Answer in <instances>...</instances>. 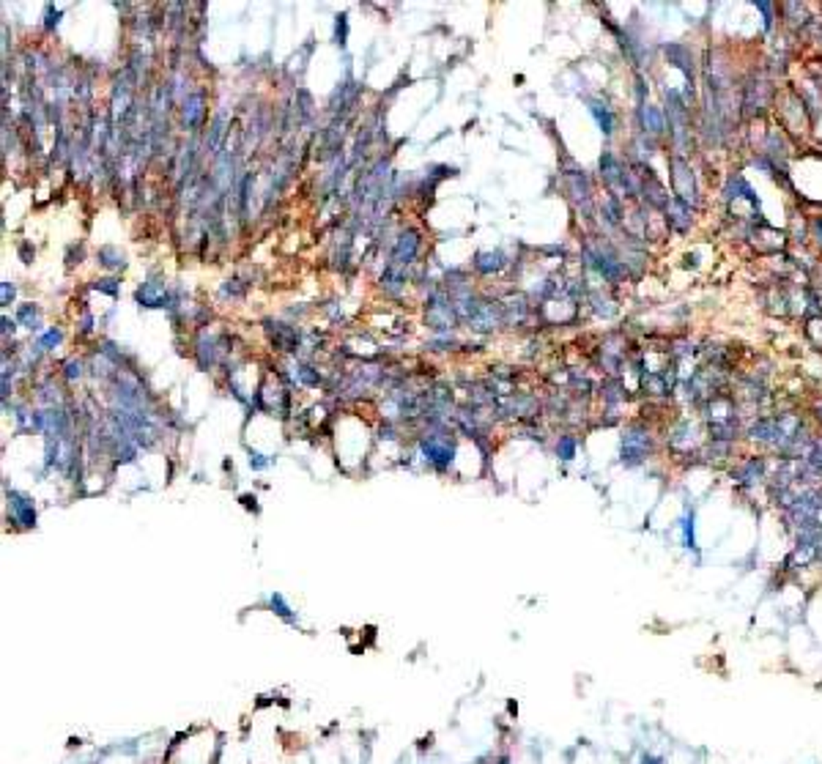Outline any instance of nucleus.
I'll return each instance as SVG.
<instances>
[{
  "label": "nucleus",
  "instance_id": "20e7f679",
  "mask_svg": "<svg viewBox=\"0 0 822 764\" xmlns=\"http://www.w3.org/2000/svg\"><path fill=\"white\" fill-rule=\"evenodd\" d=\"M641 126L650 135H663L666 132V115L653 107V105H641Z\"/></svg>",
  "mask_w": 822,
  "mask_h": 764
},
{
  "label": "nucleus",
  "instance_id": "f03ea898",
  "mask_svg": "<svg viewBox=\"0 0 822 764\" xmlns=\"http://www.w3.org/2000/svg\"><path fill=\"white\" fill-rule=\"evenodd\" d=\"M647 455H650V433L641 425H631L622 436V463L639 466Z\"/></svg>",
  "mask_w": 822,
  "mask_h": 764
},
{
  "label": "nucleus",
  "instance_id": "39448f33",
  "mask_svg": "<svg viewBox=\"0 0 822 764\" xmlns=\"http://www.w3.org/2000/svg\"><path fill=\"white\" fill-rule=\"evenodd\" d=\"M666 55H669V64L677 66V68H683L685 77L691 80V74H693V64H691V52H688V47H683V44L666 47Z\"/></svg>",
  "mask_w": 822,
  "mask_h": 764
},
{
  "label": "nucleus",
  "instance_id": "f257e3e1",
  "mask_svg": "<svg viewBox=\"0 0 822 764\" xmlns=\"http://www.w3.org/2000/svg\"><path fill=\"white\" fill-rule=\"evenodd\" d=\"M672 167V189H674V201L696 208L699 205V192H696V181H693V170L683 157H672L669 162Z\"/></svg>",
  "mask_w": 822,
  "mask_h": 764
},
{
  "label": "nucleus",
  "instance_id": "1a4fd4ad",
  "mask_svg": "<svg viewBox=\"0 0 822 764\" xmlns=\"http://www.w3.org/2000/svg\"><path fill=\"white\" fill-rule=\"evenodd\" d=\"M641 764H663V759H658V756H644Z\"/></svg>",
  "mask_w": 822,
  "mask_h": 764
},
{
  "label": "nucleus",
  "instance_id": "0eeeda50",
  "mask_svg": "<svg viewBox=\"0 0 822 764\" xmlns=\"http://www.w3.org/2000/svg\"><path fill=\"white\" fill-rule=\"evenodd\" d=\"M595 118H597V124H600V129H603V135H612V126H614V121H612V113L606 110V105L600 107V105H595L592 107Z\"/></svg>",
  "mask_w": 822,
  "mask_h": 764
},
{
  "label": "nucleus",
  "instance_id": "6e6552de",
  "mask_svg": "<svg viewBox=\"0 0 822 764\" xmlns=\"http://www.w3.org/2000/svg\"><path fill=\"white\" fill-rule=\"evenodd\" d=\"M556 450L565 455V460H571V458H573V441H571V438H565V441H562Z\"/></svg>",
  "mask_w": 822,
  "mask_h": 764
},
{
  "label": "nucleus",
  "instance_id": "423d86ee",
  "mask_svg": "<svg viewBox=\"0 0 822 764\" xmlns=\"http://www.w3.org/2000/svg\"><path fill=\"white\" fill-rule=\"evenodd\" d=\"M762 474H765V460H762V458H751V460L737 472V479H740V482H756V479H762Z\"/></svg>",
  "mask_w": 822,
  "mask_h": 764
},
{
  "label": "nucleus",
  "instance_id": "7ed1b4c3",
  "mask_svg": "<svg viewBox=\"0 0 822 764\" xmlns=\"http://www.w3.org/2000/svg\"><path fill=\"white\" fill-rule=\"evenodd\" d=\"M743 107L749 115H759L768 107V83L765 80H751L743 88Z\"/></svg>",
  "mask_w": 822,
  "mask_h": 764
}]
</instances>
